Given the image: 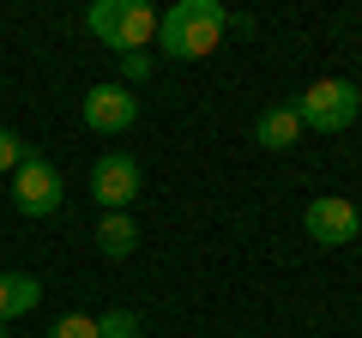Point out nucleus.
<instances>
[{
  "label": "nucleus",
  "mask_w": 362,
  "mask_h": 338,
  "mask_svg": "<svg viewBox=\"0 0 362 338\" xmlns=\"http://www.w3.org/2000/svg\"><path fill=\"white\" fill-rule=\"evenodd\" d=\"M223 30H230V13H223L218 0H175V6L157 18V42H163V54H175V61L211 54Z\"/></svg>",
  "instance_id": "f257e3e1"
},
{
  "label": "nucleus",
  "mask_w": 362,
  "mask_h": 338,
  "mask_svg": "<svg viewBox=\"0 0 362 338\" xmlns=\"http://www.w3.org/2000/svg\"><path fill=\"white\" fill-rule=\"evenodd\" d=\"M290 109H296V121L314 127V133H344L350 121H356V109H362V91L350 78H320V85H308Z\"/></svg>",
  "instance_id": "f03ea898"
},
{
  "label": "nucleus",
  "mask_w": 362,
  "mask_h": 338,
  "mask_svg": "<svg viewBox=\"0 0 362 338\" xmlns=\"http://www.w3.org/2000/svg\"><path fill=\"white\" fill-rule=\"evenodd\" d=\"M13 206L25 211V218H49V211H61V169H54L49 157L30 151L25 163H18V175H13Z\"/></svg>",
  "instance_id": "7ed1b4c3"
},
{
  "label": "nucleus",
  "mask_w": 362,
  "mask_h": 338,
  "mask_svg": "<svg viewBox=\"0 0 362 338\" xmlns=\"http://www.w3.org/2000/svg\"><path fill=\"white\" fill-rule=\"evenodd\" d=\"M139 163H133L127 151H109V157H97V163H90V199H97V206L103 211H127L133 199H139Z\"/></svg>",
  "instance_id": "20e7f679"
},
{
  "label": "nucleus",
  "mask_w": 362,
  "mask_h": 338,
  "mask_svg": "<svg viewBox=\"0 0 362 338\" xmlns=\"http://www.w3.org/2000/svg\"><path fill=\"white\" fill-rule=\"evenodd\" d=\"M139 121V97L127 85H90L85 91V127L90 133H127Z\"/></svg>",
  "instance_id": "39448f33"
},
{
  "label": "nucleus",
  "mask_w": 362,
  "mask_h": 338,
  "mask_svg": "<svg viewBox=\"0 0 362 338\" xmlns=\"http://www.w3.org/2000/svg\"><path fill=\"white\" fill-rule=\"evenodd\" d=\"M302 223H308V235H314L320 247H344V242H356V230H362V211L350 206V199L326 194V199H314V206L302 211Z\"/></svg>",
  "instance_id": "423d86ee"
},
{
  "label": "nucleus",
  "mask_w": 362,
  "mask_h": 338,
  "mask_svg": "<svg viewBox=\"0 0 362 338\" xmlns=\"http://www.w3.org/2000/svg\"><path fill=\"white\" fill-rule=\"evenodd\" d=\"M157 37V13L145 6V0H121V18H115V42L109 49L121 54H145V42Z\"/></svg>",
  "instance_id": "0eeeda50"
},
{
  "label": "nucleus",
  "mask_w": 362,
  "mask_h": 338,
  "mask_svg": "<svg viewBox=\"0 0 362 338\" xmlns=\"http://www.w3.org/2000/svg\"><path fill=\"white\" fill-rule=\"evenodd\" d=\"M296 139H302V121H296V109H290V103L266 109V115L254 121V145H266V151H290Z\"/></svg>",
  "instance_id": "6e6552de"
},
{
  "label": "nucleus",
  "mask_w": 362,
  "mask_h": 338,
  "mask_svg": "<svg viewBox=\"0 0 362 338\" xmlns=\"http://www.w3.org/2000/svg\"><path fill=\"white\" fill-rule=\"evenodd\" d=\"M42 302V284L30 272H0V326L18 320V314H30Z\"/></svg>",
  "instance_id": "1a4fd4ad"
},
{
  "label": "nucleus",
  "mask_w": 362,
  "mask_h": 338,
  "mask_svg": "<svg viewBox=\"0 0 362 338\" xmlns=\"http://www.w3.org/2000/svg\"><path fill=\"white\" fill-rule=\"evenodd\" d=\"M97 247H103L109 260H127L133 247H139V230H133L127 211H103V223H97Z\"/></svg>",
  "instance_id": "9d476101"
},
{
  "label": "nucleus",
  "mask_w": 362,
  "mask_h": 338,
  "mask_svg": "<svg viewBox=\"0 0 362 338\" xmlns=\"http://www.w3.org/2000/svg\"><path fill=\"white\" fill-rule=\"evenodd\" d=\"M115 18H121V0H97V6L85 13V25H90L97 42H115Z\"/></svg>",
  "instance_id": "9b49d317"
},
{
  "label": "nucleus",
  "mask_w": 362,
  "mask_h": 338,
  "mask_svg": "<svg viewBox=\"0 0 362 338\" xmlns=\"http://www.w3.org/2000/svg\"><path fill=\"white\" fill-rule=\"evenodd\" d=\"M97 338H139V314H127V308L97 314Z\"/></svg>",
  "instance_id": "f8f14e48"
},
{
  "label": "nucleus",
  "mask_w": 362,
  "mask_h": 338,
  "mask_svg": "<svg viewBox=\"0 0 362 338\" xmlns=\"http://www.w3.org/2000/svg\"><path fill=\"white\" fill-rule=\"evenodd\" d=\"M30 157V145L18 139L13 127H0V175H18V163Z\"/></svg>",
  "instance_id": "ddd939ff"
},
{
  "label": "nucleus",
  "mask_w": 362,
  "mask_h": 338,
  "mask_svg": "<svg viewBox=\"0 0 362 338\" xmlns=\"http://www.w3.org/2000/svg\"><path fill=\"white\" fill-rule=\"evenodd\" d=\"M49 338H97V320H90V314H61V320L49 326Z\"/></svg>",
  "instance_id": "4468645a"
},
{
  "label": "nucleus",
  "mask_w": 362,
  "mask_h": 338,
  "mask_svg": "<svg viewBox=\"0 0 362 338\" xmlns=\"http://www.w3.org/2000/svg\"><path fill=\"white\" fill-rule=\"evenodd\" d=\"M121 73H127V78H145V73H151V54H121Z\"/></svg>",
  "instance_id": "2eb2a0df"
},
{
  "label": "nucleus",
  "mask_w": 362,
  "mask_h": 338,
  "mask_svg": "<svg viewBox=\"0 0 362 338\" xmlns=\"http://www.w3.org/2000/svg\"><path fill=\"white\" fill-rule=\"evenodd\" d=\"M0 338H6V326H0Z\"/></svg>",
  "instance_id": "dca6fc26"
}]
</instances>
